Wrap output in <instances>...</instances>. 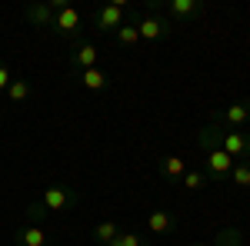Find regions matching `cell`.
I'll return each mask as SVG.
<instances>
[{
	"mask_svg": "<svg viewBox=\"0 0 250 246\" xmlns=\"http://www.w3.org/2000/svg\"><path fill=\"white\" fill-rule=\"evenodd\" d=\"M117 236H120V227H117L114 220H104V223H97V227H94V240H97L100 246L114 243Z\"/></svg>",
	"mask_w": 250,
	"mask_h": 246,
	"instance_id": "cell-16",
	"label": "cell"
},
{
	"mask_svg": "<svg viewBox=\"0 0 250 246\" xmlns=\"http://www.w3.org/2000/svg\"><path fill=\"white\" fill-rule=\"evenodd\" d=\"M207 160H204V173H207V183H224L233 170V156H227L224 150H217V147H207Z\"/></svg>",
	"mask_w": 250,
	"mask_h": 246,
	"instance_id": "cell-7",
	"label": "cell"
},
{
	"mask_svg": "<svg viewBox=\"0 0 250 246\" xmlns=\"http://www.w3.org/2000/svg\"><path fill=\"white\" fill-rule=\"evenodd\" d=\"M213 243L217 246H244V233L237 227H224L217 236H213Z\"/></svg>",
	"mask_w": 250,
	"mask_h": 246,
	"instance_id": "cell-19",
	"label": "cell"
},
{
	"mask_svg": "<svg viewBox=\"0 0 250 246\" xmlns=\"http://www.w3.org/2000/svg\"><path fill=\"white\" fill-rule=\"evenodd\" d=\"M80 203V193L74 187H67V183H54V187L43 189V196H40L37 203H30L27 209V216L40 223L43 216H54V213H67V209H74Z\"/></svg>",
	"mask_w": 250,
	"mask_h": 246,
	"instance_id": "cell-2",
	"label": "cell"
},
{
	"mask_svg": "<svg viewBox=\"0 0 250 246\" xmlns=\"http://www.w3.org/2000/svg\"><path fill=\"white\" fill-rule=\"evenodd\" d=\"M157 10H160V3L154 0V3H147V14H134V23H137V30H140V40H147V43H157V40H164L173 30V23L167 17H160Z\"/></svg>",
	"mask_w": 250,
	"mask_h": 246,
	"instance_id": "cell-3",
	"label": "cell"
},
{
	"mask_svg": "<svg viewBox=\"0 0 250 246\" xmlns=\"http://www.w3.org/2000/svg\"><path fill=\"white\" fill-rule=\"evenodd\" d=\"M80 87L100 94V90H107V87H110V74H107L104 67H90V70H83V74H80Z\"/></svg>",
	"mask_w": 250,
	"mask_h": 246,
	"instance_id": "cell-14",
	"label": "cell"
},
{
	"mask_svg": "<svg viewBox=\"0 0 250 246\" xmlns=\"http://www.w3.org/2000/svg\"><path fill=\"white\" fill-rule=\"evenodd\" d=\"M247 120H250V96L237 100V103H230V107H224L210 116L213 127H224V130H240Z\"/></svg>",
	"mask_w": 250,
	"mask_h": 246,
	"instance_id": "cell-5",
	"label": "cell"
},
{
	"mask_svg": "<svg viewBox=\"0 0 250 246\" xmlns=\"http://www.w3.org/2000/svg\"><path fill=\"white\" fill-rule=\"evenodd\" d=\"M227 180H230L233 187H240V189H250V160H237Z\"/></svg>",
	"mask_w": 250,
	"mask_h": 246,
	"instance_id": "cell-17",
	"label": "cell"
},
{
	"mask_svg": "<svg viewBox=\"0 0 250 246\" xmlns=\"http://www.w3.org/2000/svg\"><path fill=\"white\" fill-rule=\"evenodd\" d=\"M173 229H177V216H173L170 209H154L147 216V233L150 236H167Z\"/></svg>",
	"mask_w": 250,
	"mask_h": 246,
	"instance_id": "cell-12",
	"label": "cell"
},
{
	"mask_svg": "<svg viewBox=\"0 0 250 246\" xmlns=\"http://www.w3.org/2000/svg\"><path fill=\"white\" fill-rule=\"evenodd\" d=\"M184 173H187V160H184V156H164V160H160V180L180 183Z\"/></svg>",
	"mask_w": 250,
	"mask_h": 246,
	"instance_id": "cell-13",
	"label": "cell"
},
{
	"mask_svg": "<svg viewBox=\"0 0 250 246\" xmlns=\"http://www.w3.org/2000/svg\"><path fill=\"white\" fill-rule=\"evenodd\" d=\"M67 0H37V3H30L27 7V23L30 27H37V30H47V27H54V14H57L60 7H63Z\"/></svg>",
	"mask_w": 250,
	"mask_h": 246,
	"instance_id": "cell-8",
	"label": "cell"
},
{
	"mask_svg": "<svg viewBox=\"0 0 250 246\" xmlns=\"http://www.w3.org/2000/svg\"><path fill=\"white\" fill-rule=\"evenodd\" d=\"M114 40L120 47H137V43H140V30H137V23H134V14H130V20L114 34Z\"/></svg>",
	"mask_w": 250,
	"mask_h": 246,
	"instance_id": "cell-15",
	"label": "cell"
},
{
	"mask_svg": "<svg viewBox=\"0 0 250 246\" xmlns=\"http://www.w3.org/2000/svg\"><path fill=\"white\" fill-rule=\"evenodd\" d=\"M107 246H124V243H120V236H117V240H114V243H107Z\"/></svg>",
	"mask_w": 250,
	"mask_h": 246,
	"instance_id": "cell-24",
	"label": "cell"
},
{
	"mask_svg": "<svg viewBox=\"0 0 250 246\" xmlns=\"http://www.w3.org/2000/svg\"><path fill=\"white\" fill-rule=\"evenodd\" d=\"M50 246H60V243H50Z\"/></svg>",
	"mask_w": 250,
	"mask_h": 246,
	"instance_id": "cell-25",
	"label": "cell"
},
{
	"mask_svg": "<svg viewBox=\"0 0 250 246\" xmlns=\"http://www.w3.org/2000/svg\"><path fill=\"white\" fill-rule=\"evenodd\" d=\"M30 94H34V87L27 83V80H10V87H7V100L10 103H23V100H30Z\"/></svg>",
	"mask_w": 250,
	"mask_h": 246,
	"instance_id": "cell-18",
	"label": "cell"
},
{
	"mask_svg": "<svg viewBox=\"0 0 250 246\" xmlns=\"http://www.w3.org/2000/svg\"><path fill=\"white\" fill-rule=\"evenodd\" d=\"M54 30H57L60 37H67V40H74L77 43L80 40V30H83V17H80V10L67 0L63 7H60L57 14H54Z\"/></svg>",
	"mask_w": 250,
	"mask_h": 246,
	"instance_id": "cell-6",
	"label": "cell"
},
{
	"mask_svg": "<svg viewBox=\"0 0 250 246\" xmlns=\"http://www.w3.org/2000/svg\"><path fill=\"white\" fill-rule=\"evenodd\" d=\"M120 243L124 246H147V240L140 233H120Z\"/></svg>",
	"mask_w": 250,
	"mask_h": 246,
	"instance_id": "cell-21",
	"label": "cell"
},
{
	"mask_svg": "<svg viewBox=\"0 0 250 246\" xmlns=\"http://www.w3.org/2000/svg\"><path fill=\"white\" fill-rule=\"evenodd\" d=\"M70 67L83 74V70H90V67H100V50H97V43L90 40H77L74 47H70Z\"/></svg>",
	"mask_w": 250,
	"mask_h": 246,
	"instance_id": "cell-9",
	"label": "cell"
},
{
	"mask_svg": "<svg viewBox=\"0 0 250 246\" xmlns=\"http://www.w3.org/2000/svg\"><path fill=\"white\" fill-rule=\"evenodd\" d=\"M14 243L17 246H50L54 240H50V233L40 227V223H27V227H20L14 233Z\"/></svg>",
	"mask_w": 250,
	"mask_h": 246,
	"instance_id": "cell-11",
	"label": "cell"
},
{
	"mask_svg": "<svg viewBox=\"0 0 250 246\" xmlns=\"http://www.w3.org/2000/svg\"><path fill=\"white\" fill-rule=\"evenodd\" d=\"M187 246H217V243H204V240H197V243H187Z\"/></svg>",
	"mask_w": 250,
	"mask_h": 246,
	"instance_id": "cell-23",
	"label": "cell"
},
{
	"mask_svg": "<svg viewBox=\"0 0 250 246\" xmlns=\"http://www.w3.org/2000/svg\"><path fill=\"white\" fill-rule=\"evenodd\" d=\"M10 80H14V76H10V67H3V63H0V94H7Z\"/></svg>",
	"mask_w": 250,
	"mask_h": 246,
	"instance_id": "cell-22",
	"label": "cell"
},
{
	"mask_svg": "<svg viewBox=\"0 0 250 246\" xmlns=\"http://www.w3.org/2000/svg\"><path fill=\"white\" fill-rule=\"evenodd\" d=\"M197 143L207 150V147H217V150H224L227 156L233 160H250V133H240V130H224V127H200L197 130Z\"/></svg>",
	"mask_w": 250,
	"mask_h": 246,
	"instance_id": "cell-1",
	"label": "cell"
},
{
	"mask_svg": "<svg viewBox=\"0 0 250 246\" xmlns=\"http://www.w3.org/2000/svg\"><path fill=\"white\" fill-rule=\"evenodd\" d=\"M130 20V10H127V0H114V3H104V7H97L90 23H94V30L100 34H117L124 23Z\"/></svg>",
	"mask_w": 250,
	"mask_h": 246,
	"instance_id": "cell-4",
	"label": "cell"
},
{
	"mask_svg": "<svg viewBox=\"0 0 250 246\" xmlns=\"http://www.w3.org/2000/svg\"><path fill=\"white\" fill-rule=\"evenodd\" d=\"M180 187H187L190 193L204 189V187H207V173H204V170H187V173H184V180H180Z\"/></svg>",
	"mask_w": 250,
	"mask_h": 246,
	"instance_id": "cell-20",
	"label": "cell"
},
{
	"mask_svg": "<svg viewBox=\"0 0 250 246\" xmlns=\"http://www.w3.org/2000/svg\"><path fill=\"white\" fill-rule=\"evenodd\" d=\"M204 14V0H170L167 3V20H170L173 27H180V23H190Z\"/></svg>",
	"mask_w": 250,
	"mask_h": 246,
	"instance_id": "cell-10",
	"label": "cell"
}]
</instances>
